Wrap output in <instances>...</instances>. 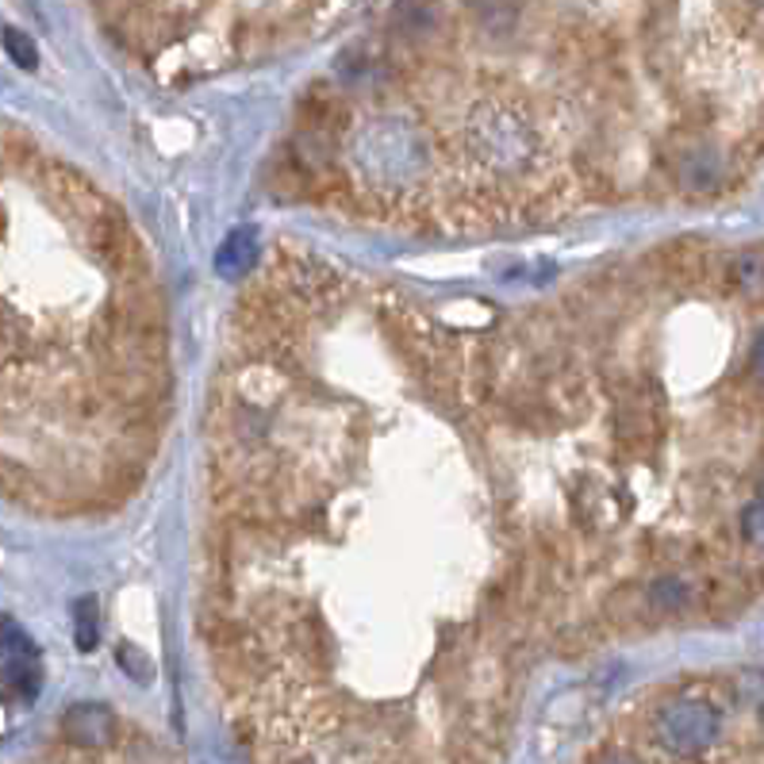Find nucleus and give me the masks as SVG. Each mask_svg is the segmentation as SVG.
<instances>
[{
  "label": "nucleus",
  "mask_w": 764,
  "mask_h": 764,
  "mask_svg": "<svg viewBox=\"0 0 764 764\" xmlns=\"http://www.w3.org/2000/svg\"><path fill=\"white\" fill-rule=\"evenodd\" d=\"M742 530L753 546L764 549V499H753V504L742 512Z\"/></svg>",
  "instance_id": "9"
},
{
  "label": "nucleus",
  "mask_w": 764,
  "mask_h": 764,
  "mask_svg": "<svg viewBox=\"0 0 764 764\" xmlns=\"http://www.w3.org/2000/svg\"><path fill=\"white\" fill-rule=\"evenodd\" d=\"M753 373H757V380H764V330L757 335V343H753Z\"/></svg>",
  "instance_id": "12"
},
{
  "label": "nucleus",
  "mask_w": 764,
  "mask_h": 764,
  "mask_svg": "<svg viewBox=\"0 0 764 764\" xmlns=\"http://www.w3.org/2000/svg\"><path fill=\"white\" fill-rule=\"evenodd\" d=\"M254 250H258V239H254L250 227H239V231H231L224 239L216 254V269L227 277V281H235V277H242L246 269L254 266Z\"/></svg>",
  "instance_id": "3"
},
{
  "label": "nucleus",
  "mask_w": 764,
  "mask_h": 764,
  "mask_svg": "<svg viewBox=\"0 0 764 764\" xmlns=\"http://www.w3.org/2000/svg\"><path fill=\"white\" fill-rule=\"evenodd\" d=\"M73 638H78L81 653H92L100 642V607L92 596H85L73 604Z\"/></svg>",
  "instance_id": "4"
},
{
  "label": "nucleus",
  "mask_w": 764,
  "mask_h": 764,
  "mask_svg": "<svg viewBox=\"0 0 764 764\" xmlns=\"http://www.w3.org/2000/svg\"><path fill=\"white\" fill-rule=\"evenodd\" d=\"M734 277L745 292H764V254L757 250L742 254V258L734 261Z\"/></svg>",
  "instance_id": "8"
},
{
  "label": "nucleus",
  "mask_w": 764,
  "mask_h": 764,
  "mask_svg": "<svg viewBox=\"0 0 764 764\" xmlns=\"http://www.w3.org/2000/svg\"><path fill=\"white\" fill-rule=\"evenodd\" d=\"M0 39H4L8 58H12L20 70H36V66H39V47L31 42V36H23L20 28H4V31H0Z\"/></svg>",
  "instance_id": "6"
},
{
  "label": "nucleus",
  "mask_w": 764,
  "mask_h": 764,
  "mask_svg": "<svg viewBox=\"0 0 764 764\" xmlns=\"http://www.w3.org/2000/svg\"><path fill=\"white\" fill-rule=\"evenodd\" d=\"M4 681H8V687H16V692H20V699H36V695H39L36 657H8Z\"/></svg>",
  "instance_id": "5"
},
{
  "label": "nucleus",
  "mask_w": 764,
  "mask_h": 764,
  "mask_svg": "<svg viewBox=\"0 0 764 764\" xmlns=\"http://www.w3.org/2000/svg\"><path fill=\"white\" fill-rule=\"evenodd\" d=\"M718 711L703 699H676L665 703L657 715V737L665 750L684 753V757H695V753L711 750L718 737Z\"/></svg>",
  "instance_id": "1"
},
{
  "label": "nucleus",
  "mask_w": 764,
  "mask_h": 764,
  "mask_svg": "<svg viewBox=\"0 0 764 764\" xmlns=\"http://www.w3.org/2000/svg\"><path fill=\"white\" fill-rule=\"evenodd\" d=\"M653 604H657L661 611H673L684 604V584L681 581H661L657 588H653Z\"/></svg>",
  "instance_id": "11"
},
{
  "label": "nucleus",
  "mask_w": 764,
  "mask_h": 764,
  "mask_svg": "<svg viewBox=\"0 0 764 764\" xmlns=\"http://www.w3.org/2000/svg\"><path fill=\"white\" fill-rule=\"evenodd\" d=\"M66 734L78 745H108L116 737V718L100 703H81L66 715Z\"/></svg>",
  "instance_id": "2"
},
{
  "label": "nucleus",
  "mask_w": 764,
  "mask_h": 764,
  "mask_svg": "<svg viewBox=\"0 0 764 764\" xmlns=\"http://www.w3.org/2000/svg\"><path fill=\"white\" fill-rule=\"evenodd\" d=\"M116 657H120V665H123L127 673H131L139 684H147L150 673H155V668H150V661L142 657V649H135V645H120V653H116Z\"/></svg>",
  "instance_id": "10"
},
{
  "label": "nucleus",
  "mask_w": 764,
  "mask_h": 764,
  "mask_svg": "<svg viewBox=\"0 0 764 764\" xmlns=\"http://www.w3.org/2000/svg\"><path fill=\"white\" fill-rule=\"evenodd\" d=\"M0 653L4 657H36V642L20 631L16 618H0Z\"/></svg>",
  "instance_id": "7"
}]
</instances>
